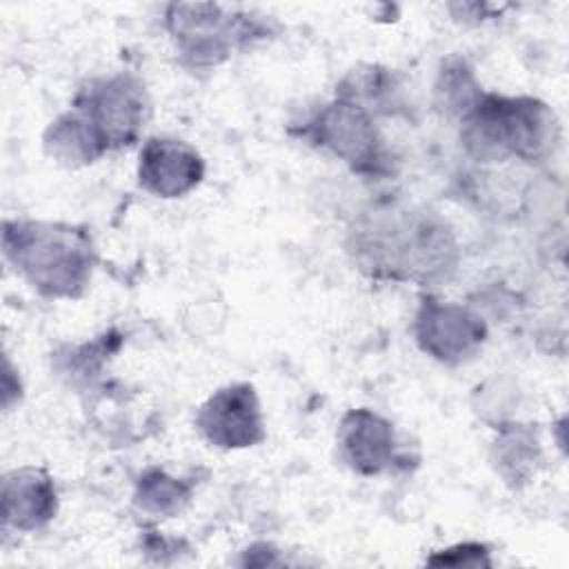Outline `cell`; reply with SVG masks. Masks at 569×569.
Masks as SVG:
<instances>
[{
	"label": "cell",
	"instance_id": "obj_10",
	"mask_svg": "<svg viewBox=\"0 0 569 569\" xmlns=\"http://www.w3.org/2000/svg\"><path fill=\"white\" fill-rule=\"evenodd\" d=\"M338 451L351 471L378 476L396 460L393 425L367 407L351 409L338 427Z\"/></svg>",
	"mask_w": 569,
	"mask_h": 569
},
{
	"label": "cell",
	"instance_id": "obj_2",
	"mask_svg": "<svg viewBox=\"0 0 569 569\" xmlns=\"http://www.w3.org/2000/svg\"><path fill=\"white\" fill-rule=\"evenodd\" d=\"M2 253L13 271L44 298H80L93 276L96 247L84 227L4 220Z\"/></svg>",
	"mask_w": 569,
	"mask_h": 569
},
{
	"label": "cell",
	"instance_id": "obj_1",
	"mask_svg": "<svg viewBox=\"0 0 569 569\" xmlns=\"http://www.w3.org/2000/svg\"><path fill=\"white\" fill-rule=\"evenodd\" d=\"M349 251L371 278L418 284L447 280L458 260L456 240L445 220L400 204L365 211L351 231Z\"/></svg>",
	"mask_w": 569,
	"mask_h": 569
},
{
	"label": "cell",
	"instance_id": "obj_9",
	"mask_svg": "<svg viewBox=\"0 0 569 569\" xmlns=\"http://www.w3.org/2000/svg\"><path fill=\"white\" fill-rule=\"evenodd\" d=\"M204 178V160L184 140L153 136L138 156V182L156 198H180Z\"/></svg>",
	"mask_w": 569,
	"mask_h": 569
},
{
	"label": "cell",
	"instance_id": "obj_4",
	"mask_svg": "<svg viewBox=\"0 0 569 569\" xmlns=\"http://www.w3.org/2000/svg\"><path fill=\"white\" fill-rule=\"evenodd\" d=\"M260 16L227 11L222 4L173 2L164 9V27L182 62L193 69L218 67L238 47L267 36Z\"/></svg>",
	"mask_w": 569,
	"mask_h": 569
},
{
	"label": "cell",
	"instance_id": "obj_11",
	"mask_svg": "<svg viewBox=\"0 0 569 569\" xmlns=\"http://www.w3.org/2000/svg\"><path fill=\"white\" fill-rule=\"evenodd\" d=\"M58 513L53 478L40 467H20L2 476V522L16 531H38Z\"/></svg>",
	"mask_w": 569,
	"mask_h": 569
},
{
	"label": "cell",
	"instance_id": "obj_6",
	"mask_svg": "<svg viewBox=\"0 0 569 569\" xmlns=\"http://www.w3.org/2000/svg\"><path fill=\"white\" fill-rule=\"evenodd\" d=\"M305 138L358 173L382 176L389 171V156L373 116L345 98L336 96L333 102L320 107L307 122Z\"/></svg>",
	"mask_w": 569,
	"mask_h": 569
},
{
	"label": "cell",
	"instance_id": "obj_16",
	"mask_svg": "<svg viewBox=\"0 0 569 569\" xmlns=\"http://www.w3.org/2000/svg\"><path fill=\"white\" fill-rule=\"evenodd\" d=\"M436 93L447 111H456L462 118V113L478 100L482 91L473 78V71L462 60H453L440 71Z\"/></svg>",
	"mask_w": 569,
	"mask_h": 569
},
{
	"label": "cell",
	"instance_id": "obj_7",
	"mask_svg": "<svg viewBox=\"0 0 569 569\" xmlns=\"http://www.w3.org/2000/svg\"><path fill=\"white\" fill-rule=\"evenodd\" d=\"M198 433L218 449H247L264 440V418L249 382L216 389L196 413Z\"/></svg>",
	"mask_w": 569,
	"mask_h": 569
},
{
	"label": "cell",
	"instance_id": "obj_13",
	"mask_svg": "<svg viewBox=\"0 0 569 569\" xmlns=\"http://www.w3.org/2000/svg\"><path fill=\"white\" fill-rule=\"evenodd\" d=\"M336 96L362 107L371 116H396L400 109V89L393 73L373 64L349 71L338 84Z\"/></svg>",
	"mask_w": 569,
	"mask_h": 569
},
{
	"label": "cell",
	"instance_id": "obj_3",
	"mask_svg": "<svg viewBox=\"0 0 569 569\" xmlns=\"http://www.w3.org/2000/svg\"><path fill=\"white\" fill-rule=\"evenodd\" d=\"M460 124L462 147L478 162H533L551 153L560 136L553 109L529 96L480 93Z\"/></svg>",
	"mask_w": 569,
	"mask_h": 569
},
{
	"label": "cell",
	"instance_id": "obj_12",
	"mask_svg": "<svg viewBox=\"0 0 569 569\" xmlns=\"http://www.w3.org/2000/svg\"><path fill=\"white\" fill-rule=\"evenodd\" d=\"M42 144L49 158L64 167H87L107 153L100 138L87 124V120L69 109L60 113L44 131Z\"/></svg>",
	"mask_w": 569,
	"mask_h": 569
},
{
	"label": "cell",
	"instance_id": "obj_5",
	"mask_svg": "<svg viewBox=\"0 0 569 569\" xmlns=\"http://www.w3.org/2000/svg\"><path fill=\"white\" fill-rule=\"evenodd\" d=\"M107 151L138 142L149 118V96L144 84L129 73L93 78L82 84L71 102Z\"/></svg>",
	"mask_w": 569,
	"mask_h": 569
},
{
	"label": "cell",
	"instance_id": "obj_8",
	"mask_svg": "<svg viewBox=\"0 0 569 569\" xmlns=\"http://www.w3.org/2000/svg\"><path fill=\"white\" fill-rule=\"evenodd\" d=\"M413 336L427 356L445 365H460L482 349L487 325L462 305L425 298L416 311Z\"/></svg>",
	"mask_w": 569,
	"mask_h": 569
},
{
	"label": "cell",
	"instance_id": "obj_15",
	"mask_svg": "<svg viewBox=\"0 0 569 569\" xmlns=\"http://www.w3.org/2000/svg\"><path fill=\"white\" fill-rule=\"evenodd\" d=\"M193 485L169 476L167 471L151 467L140 473L133 491L136 505L153 516H178L191 500Z\"/></svg>",
	"mask_w": 569,
	"mask_h": 569
},
{
	"label": "cell",
	"instance_id": "obj_17",
	"mask_svg": "<svg viewBox=\"0 0 569 569\" xmlns=\"http://www.w3.org/2000/svg\"><path fill=\"white\" fill-rule=\"evenodd\" d=\"M429 565H453V567H489V551L480 542H460L449 549H442L427 558Z\"/></svg>",
	"mask_w": 569,
	"mask_h": 569
},
{
	"label": "cell",
	"instance_id": "obj_14",
	"mask_svg": "<svg viewBox=\"0 0 569 569\" xmlns=\"http://www.w3.org/2000/svg\"><path fill=\"white\" fill-rule=\"evenodd\" d=\"M493 462L511 487L529 482L540 462V445L533 431L525 425H502L493 447Z\"/></svg>",
	"mask_w": 569,
	"mask_h": 569
}]
</instances>
